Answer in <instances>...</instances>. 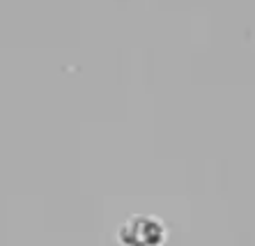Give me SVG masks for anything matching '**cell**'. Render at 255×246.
I'll return each instance as SVG.
<instances>
[{
    "mask_svg": "<svg viewBox=\"0 0 255 246\" xmlns=\"http://www.w3.org/2000/svg\"><path fill=\"white\" fill-rule=\"evenodd\" d=\"M166 240V223L152 214H133L118 228L120 246H163Z\"/></svg>",
    "mask_w": 255,
    "mask_h": 246,
    "instance_id": "1",
    "label": "cell"
}]
</instances>
